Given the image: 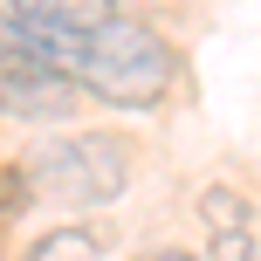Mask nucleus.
Returning <instances> with one entry per match:
<instances>
[{
  "label": "nucleus",
  "instance_id": "nucleus-1",
  "mask_svg": "<svg viewBox=\"0 0 261 261\" xmlns=\"http://www.w3.org/2000/svg\"><path fill=\"white\" fill-rule=\"evenodd\" d=\"M172 76H179L172 41L151 35L144 21H130V14H110L90 35V48H83L76 90H90L96 103H110V110H151V103L172 96Z\"/></svg>",
  "mask_w": 261,
  "mask_h": 261
},
{
  "label": "nucleus",
  "instance_id": "nucleus-2",
  "mask_svg": "<svg viewBox=\"0 0 261 261\" xmlns=\"http://www.w3.org/2000/svg\"><path fill=\"white\" fill-rule=\"evenodd\" d=\"M21 172H28V193L48 206H69V213L110 206L130 186V144L117 130H55L28 151Z\"/></svg>",
  "mask_w": 261,
  "mask_h": 261
},
{
  "label": "nucleus",
  "instance_id": "nucleus-3",
  "mask_svg": "<svg viewBox=\"0 0 261 261\" xmlns=\"http://www.w3.org/2000/svg\"><path fill=\"white\" fill-rule=\"evenodd\" d=\"M76 103H83V90L69 76L41 69L14 41H0V117H14V124H69Z\"/></svg>",
  "mask_w": 261,
  "mask_h": 261
},
{
  "label": "nucleus",
  "instance_id": "nucleus-4",
  "mask_svg": "<svg viewBox=\"0 0 261 261\" xmlns=\"http://www.w3.org/2000/svg\"><path fill=\"white\" fill-rule=\"evenodd\" d=\"M7 14H28V21L69 28V35H96V28L117 14V0H0Z\"/></svg>",
  "mask_w": 261,
  "mask_h": 261
},
{
  "label": "nucleus",
  "instance_id": "nucleus-5",
  "mask_svg": "<svg viewBox=\"0 0 261 261\" xmlns=\"http://www.w3.org/2000/svg\"><path fill=\"white\" fill-rule=\"evenodd\" d=\"M21 261H103V241L90 227H41L21 248Z\"/></svg>",
  "mask_w": 261,
  "mask_h": 261
},
{
  "label": "nucleus",
  "instance_id": "nucleus-6",
  "mask_svg": "<svg viewBox=\"0 0 261 261\" xmlns=\"http://www.w3.org/2000/svg\"><path fill=\"white\" fill-rule=\"evenodd\" d=\"M213 234V261H254V220L241 227H206Z\"/></svg>",
  "mask_w": 261,
  "mask_h": 261
},
{
  "label": "nucleus",
  "instance_id": "nucleus-7",
  "mask_svg": "<svg viewBox=\"0 0 261 261\" xmlns=\"http://www.w3.org/2000/svg\"><path fill=\"white\" fill-rule=\"evenodd\" d=\"M138 261H199V254H186V248H151V254H138Z\"/></svg>",
  "mask_w": 261,
  "mask_h": 261
},
{
  "label": "nucleus",
  "instance_id": "nucleus-8",
  "mask_svg": "<svg viewBox=\"0 0 261 261\" xmlns=\"http://www.w3.org/2000/svg\"><path fill=\"white\" fill-rule=\"evenodd\" d=\"M254 261H261V220H254Z\"/></svg>",
  "mask_w": 261,
  "mask_h": 261
}]
</instances>
